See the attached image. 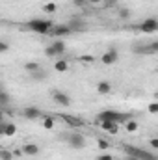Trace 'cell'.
<instances>
[{
  "instance_id": "obj_2",
  "label": "cell",
  "mask_w": 158,
  "mask_h": 160,
  "mask_svg": "<svg viewBox=\"0 0 158 160\" xmlns=\"http://www.w3.org/2000/svg\"><path fill=\"white\" fill-rule=\"evenodd\" d=\"M63 52H65V43L62 39H56L52 45H48L45 48V56L47 58H60Z\"/></svg>"
},
{
  "instance_id": "obj_37",
  "label": "cell",
  "mask_w": 158,
  "mask_h": 160,
  "mask_svg": "<svg viewBox=\"0 0 158 160\" xmlns=\"http://www.w3.org/2000/svg\"><path fill=\"white\" fill-rule=\"evenodd\" d=\"M126 160H140V158H136V157H130V155H128V157H126Z\"/></svg>"
},
{
  "instance_id": "obj_33",
  "label": "cell",
  "mask_w": 158,
  "mask_h": 160,
  "mask_svg": "<svg viewBox=\"0 0 158 160\" xmlns=\"http://www.w3.org/2000/svg\"><path fill=\"white\" fill-rule=\"evenodd\" d=\"M7 48H9V45H7L6 41H0V52H6Z\"/></svg>"
},
{
  "instance_id": "obj_31",
  "label": "cell",
  "mask_w": 158,
  "mask_h": 160,
  "mask_svg": "<svg viewBox=\"0 0 158 160\" xmlns=\"http://www.w3.org/2000/svg\"><path fill=\"white\" fill-rule=\"evenodd\" d=\"M149 145H151L155 151H158V138H151V140H149Z\"/></svg>"
},
{
  "instance_id": "obj_16",
  "label": "cell",
  "mask_w": 158,
  "mask_h": 160,
  "mask_svg": "<svg viewBox=\"0 0 158 160\" xmlns=\"http://www.w3.org/2000/svg\"><path fill=\"white\" fill-rule=\"evenodd\" d=\"M67 24L71 26V30H73V32H82V30H86V24H84L80 19H71Z\"/></svg>"
},
{
  "instance_id": "obj_30",
  "label": "cell",
  "mask_w": 158,
  "mask_h": 160,
  "mask_svg": "<svg viewBox=\"0 0 158 160\" xmlns=\"http://www.w3.org/2000/svg\"><path fill=\"white\" fill-rule=\"evenodd\" d=\"M73 4H75V6H78V8H84V6H89V2H87V0H73Z\"/></svg>"
},
{
  "instance_id": "obj_4",
  "label": "cell",
  "mask_w": 158,
  "mask_h": 160,
  "mask_svg": "<svg viewBox=\"0 0 158 160\" xmlns=\"http://www.w3.org/2000/svg\"><path fill=\"white\" fill-rule=\"evenodd\" d=\"M123 149H125V153H128L130 157H136V158H140V160L156 158L153 153H149V151H145V149H140V147H134V145H123Z\"/></svg>"
},
{
  "instance_id": "obj_7",
  "label": "cell",
  "mask_w": 158,
  "mask_h": 160,
  "mask_svg": "<svg viewBox=\"0 0 158 160\" xmlns=\"http://www.w3.org/2000/svg\"><path fill=\"white\" fill-rule=\"evenodd\" d=\"M119 60V52L116 48H108L102 56H101V62H102V65H114L116 62Z\"/></svg>"
},
{
  "instance_id": "obj_22",
  "label": "cell",
  "mask_w": 158,
  "mask_h": 160,
  "mask_svg": "<svg viewBox=\"0 0 158 160\" xmlns=\"http://www.w3.org/2000/svg\"><path fill=\"white\" fill-rule=\"evenodd\" d=\"M125 128H126L128 132H136V130H138V121L128 119L126 123H125Z\"/></svg>"
},
{
  "instance_id": "obj_25",
  "label": "cell",
  "mask_w": 158,
  "mask_h": 160,
  "mask_svg": "<svg viewBox=\"0 0 158 160\" xmlns=\"http://www.w3.org/2000/svg\"><path fill=\"white\" fill-rule=\"evenodd\" d=\"M97 147H99L101 151H106V149L110 147V142L104 140V138H99V140H97Z\"/></svg>"
},
{
  "instance_id": "obj_5",
  "label": "cell",
  "mask_w": 158,
  "mask_h": 160,
  "mask_svg": "<svg viewBox=\"0 0 158 160\" xmlns=\"http://www.w3.org/2000/svg\"><path fill=\"white\" fill-rule=\"evenodd\" d=\"M136 28H138L140 32H143V34H153V32H158V19L149 17V19L141 21Z\"/></svg>"
},
{
  "instance_id": "obj_34",
  "label": "cell",
  "mask_w": 158,
  "mask_h": 160,
  "mask_svg": "<svg viewBox=\"0 0 158 160\" xmlns=\"http://www.w3.org/2000/svg\"><path fill=\"white\" fill-rule=\"evenodd\" d=\"M80 60H82V62H87V63H91V62H93V56H82Z\"/></svg>"
},
{
  "instance_id": "obj_38",
  "label": "cell",
  "mask_w": 158,
  "mask_h": 160,
  "mask_svg": "<svg viewBox=\"0 0 158 160\" xmlns=\"http://www.w3.org/2000/svg\"><path fill=\"white\" fill-rule=\"evenodd\" d=\"M153 97H155V101H158V91H155V93H153Z\"/></svg>"
},
{
  "instance_id": "obj_3",
  "label": "cell",
  "mask_w": 158,
  "mask_h": 160,
  "mask_svg": "<svg viewBox=\"0 0 158 160\" xmlns=\"http://www.w3.org/2000/svg\"><path fill=\"white\" fill-rule=\"evenodd\" d=\"M97 119H99V121L110 119V121H116V123H119V125H123V123H126V121H128V116L119 114V112H114V110H102V112L97 116Z\"/></svg>"
},
{
  "instance_id": "obj_12",
  "label": "cell",
  "mask_w": 158,
  "mask_h": 160,
  "mask_svg": "<svg viewBox=\"0 0 158 160\" xmlns=\"http://www.w3.org/2000/svg\"><path fill=\"white\" fill-rule=\"evenodd\" d=\"M71 34H73V30H71L69 24H58L50 32V36H56V38H60V36H71Z\"/></svg>"
},
{
  "instance_id": "obj_27",
  "label": "cell",
  "mask_w": 158,
  "mask_h": 160,
  "mask_svg": "<svg viewBox=\"0 0 158 160\" xmlns=\"http://www.w3.org/2000/svg\"><path fill=\"white\" fill-rule=\"evenodd\" d=\"M30 77L34 80H43V78H47V73H45L43 69H39V71H36V73H30Z\"/></svg>"
},
{
  "instance_id": "obj_23",
  "label": "cell",
  "mask_w": 158,
  "mask_h": 160,
  "mask_svg": "<svg viewBox=\"0 0 158 160\" xmlns=\"http://www.w3.org/2000/svg\"><path fill=\"white\" fill-rule=\"evenodd\" d=\"M56 9H58V6H56L54 2H47V4L43 6V11H45V13H56Z\"/></svg>"
},
{
  "instance_id": "obj_18",
  "label": "cell",
  "mask_w": 158,
  "mask_h": 160,
  "mask_svg": "<svg viewBox=\"0 0 158 160\" xmlns=\"http://www.w3.org/2000/svg\"><path fill=\"white\" fill-rule=\"evenodd\" d=\"M54 69L58 71V73H65L67 69H69V62L67 60H56V63H54Z\"/></svg>"
},
{
  "instance_id": "obj_1",
  "label": "cell",
  "mask_w": 158,
  "mask_h": 160,
  "mask_svg": "<svg viewBox=\"0 0 158 160\" xmlns=\"http://www.w3.org/2000/svg\"><path fill=\"white\" fill-rule=\"evenodd\" d=\"M24 28L30 32H36L39 36H50L54 24H52V21H47V19H32L24 24Z\"/></svg>"
},
{
  "instance_id": "obj_14",
  "label": "cell",
  "mask_w": 158,
  "mask_h": 160,
  "mask_svg": "<svg viewBox=\"0 0 158 160\" xmlns=\"http://www.w3.org/2000/svg\"><path fill=\"white\" fill-rule=\"evenodd\" d=\"M97 91H99V95H108V93L112 91V86H110V82H106V80L99 82V84H97Z\"/></svg>"
},
{
  "instance_id": "obj_24",
  "label": "cell",
  "mask_w": 158,
  "mask_h": 160,
  "mask_svg": "<svg viewBox=\"0 0 158 160\" xmlns=\"http://www.w3.org/2000/svg\"><path fill=\"white\" fill-rule=\"evenodd\" d=\"M0 102H2V110H6V106H7V102H9V95H7V91H0Z\"/></svg>"
},
{
  "instance_id": "obj_26",
  "label": "cell",
  "mask_w": 158,
  "mask_h": 160,
  "mask_svg": "<svg viewBox=\"0 0 158 160\" xmlns=\"http://www.w3.org/2000/svg\"><path fill=\"white\" fill-rule=\"evenodd\" d=\"M0 158H2V160H13V158H15V155H13V151L2 149V153H0Z\"/></svg>"
},
{
  "instance_id": "obj_39",
  "label": "cell",
  "mask_w": 158,
  "mask_h": 160,
  "mask_svg": "<svg viewBox=\"0 0 158 160\" xmlns=\"http://www.w3.org/2000/svg\"><path fill=\"white\" fill-rule=\"evenodd\" d=\"M143 160H158V158H143Z\"/></svg>"
},
{
  "instance_id": "obj_32",
  "label": "cell",
  "mask_w": 158,
  "mask_h": 160,
  "mask_svg": "<svg viewBox=\"0 0 158 160\" xmlns=\"http://www.w3.org/2000/svg\"><path fill=\"white\" fill-rule=\"evenodd\" d=\"M97 160H114V157H112V155L102 153V155H99V157H97Z\"/></svg>"
},
{
  "instance_id": "obj_9",
  "label": "cell",
  "mask_w": 158,
  "mask_h": 160,
  "mask_svg": "<svg viewBox=\"0 0 158 160\" xmlns=\"http://www.w3.org/2000/svg\"><path fill=\"white\" fill-rule=\"evenodd\" d=\"M67 143H69V147H73V149H84V147H86V138H84L82 134H78V132H75V134L69 136Z\"/></svg>"
},
{
  "instance_id": "obj_21",
  "label": "cell",
  "mask_w": 158,
  "mask_h": 160,
  "mask_svg": "<svg viewBox=\"0 0 158 160\" xmlns=\"http://www.w3.org/2000/svg\"><path fill=\"white\" fill-rule=\"evenodd\" d=\"M43 127H45L47 130H52V128H54V118L45 116V118H43Z\"/></svg>"
},
{
  "instance_id": "obj_28",
  "label": "cell",
  "mask_w": 158,
  "mask_h": 160,
  "mask_svg": "<svg viewBox=\"0 0 158 160\" xmlns=\"http://www.w3.org/2000/svg\"><path fill=\"white\" fill-rule=\"evenodd\" d=\"M102 4H104V8H106V9H110V8L117 6V4H119V0H104Z\"/></svg>"
},
{
  "instance_id": "obj_11",
  "label": "cell",
  "mask_w": 158,
  "mask_h": 160,
  "mask_svg": "<svg viewBox=\"0 0 158 160\" xmlns=\"http://www.w3.org/2000/svg\"><path fill=\"white\" fill-rule=\"evenodd\" d=\"M101 128H102V130H106L108 134H117V132H119V123L110 121V119H102V121H101Z\"/></svg>"
},
{
  "instance_id": "obj_29",
  "label": "cell",
  "mask_w": 158,
  "mask_h": 160,
  "mask_svg": "<svg viewBox=\"0 0 158 160\" xmlns=\"http://www.w3.org/2000/svg\"><path fill=\"white\" fill-rule=\"evenodd\" d=\"M149 114H158V101L149 104Z\"/></svg>"
},
{
  "instance_id": "obj_6",
  "label": "cell",
  "mask_w": 158,
  "mask_h": 160,
  "mask_svg": "<svg viewBox=\"0 0 158 160\" xmlns=\"http://www.w3.org/2000/svg\"><path fill=\"white\" fill-rule=\"evenodd\" d=\"M15 132H17V127H15V123L2 119V123H0V136H4V138H9V136H15Z\"/></svg>"
},
{
  "instance_id": "obj_36",
  "label": "cell",
  "mask_w": 158,
  "mask_h": 160,
  "mask_svg": "<svg viewBox=\"0 0 158 160\" xmlns=\"http://www.w3.org/2000/svg\"><path fill=\"white\" fill-rule=\"evenodd\" d=\"M87 2H89V4H102L104 0H87Z\"/></svg>"
},
{
  "instance_id": "obj_10",
  "label": "cell",
  "mask_w": 158,
  "mask_h": 160,
  "mask_svg": "<svg viewBox=\"0 0 158 160\" xmlns=\"http://www.w3.org/2000/svg\"><path fill=\"white\" fill-rule=\"evenodd\" d=\"M136 52H140V54H158V41H151L149 45H143V47H136Z\"/></svg>"
},
{
  "instance_id": "obj_17",
  "label": "cell",
  "mask_w": 158,
  "mask_h": 160,
  "mask_svg": "<svg viewBox=\"0 0 158 160\" xmlns=\"http://www.w3.org/2000/svg\"><path fill=\"white\" fill-rule=\"evenodd\" d=\"M62 119L65 121V123H69L71 127H84V121L75 118V116H62Z\"/></svg>"
},
{
  "instance_id": "obj_19",
  "label": "cell",
  "mask_w": 158,
  "mask_h": 160,
  "mask_svg": "<svg viewBox=\"0 0 158 160\" xmlns=\"http://www.w3.org/2000/svg\"><path fill=\"white\" fill-rule=\"evenodd\" d=\"M117 17L121 19V21H128V19H130V9H126V8L119 6V9H117Z\"/></svg>"
},
{
  "instance_id": "obj_8",
  "label": "cell",
  "mask_w": 158,
  "mask_h": 160,
  "mask_svg": "<svg viewBox=\"0 0 158 160\" xmlns=\"http://www.w3.org/2000/svg\"><path fill=\"white\" fill-rule=\"evenodd\" d=\"M52 101H54L56 104H60V106H71V97H69L67 93L60 91V89L52 91Z\"/></svg>"
},
{
  "instance_id": "obj_15",
  "label": "cell",
  "mask_w": 158,
  "mask_h": 160,
  "mask_svg": "<svg viewBox=\"0 0 158 160\" xmlns=\"http://www.w3.org/2000/svg\"><path fill=\"white\" fill-rule=\"evenodd\" d=\"M22 151H24V155H28V157H36V155H39V147H37L36 143H26V145L22 147Z\"/></svg>"
},
{
  "instance_id": "obj_20",
  "label": "cell",
  "mask_w": 158,
  "mask_h": 160,
  "mask_svg": "<svg viewBox=\"0 0 158 160\" xmlns=\"http://www.w3.org/2000/svg\"><path fill=\"white\" fill-rule=\"evenodd\" d=\"M24 69L28 71V73H36V71H39L41 65L37 62H28V63H24Z\"/></svg>"
},
{
  "instance_id": "obj_13",
  "label": "cell",
  "mask_w": 158,
  "mask_h": 160,
  "mask_svg": "<svg viewBox=\"0 0 158 160\" xmlns=\"http://www.w3.org/2000/svg\"><path fill=\"white\" fill-rule=\"evenodd\" d=\"M22 116L26 118V119L34 121V119H39V118H43V114H41L39 108H36V106H28V108H24L22 110Z\"/></svg>"
},
{
  "instance_id": "obj_35",
  "label": "cell",
  "mask_w": 158,
  "mask_h": 160,
  "mask_svg": "<svg viewBox=\"0 0 158 160\" xmlns=\"http://www.w3.org/2000/svg\"><path fill=\"white\" fill-rule=\"evenodd\" d=\"M13 155H15V157H22L24 151H22V149H13Z\"/></svg>"
}]
</instances>
